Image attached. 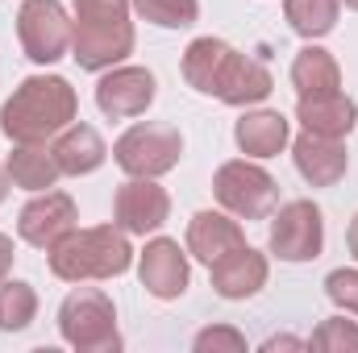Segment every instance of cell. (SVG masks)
I'll list each match as a JSON object with an SVG mask.
<instances>
[{
    "label": "cell",
    "mask_w": 358,
    "mask_h": 353,
    "mask_svg": "<svg viewBox=\"0 0 358 353\" xmlns=\"http://www.w3.org/2000/svg\"><path fill=\"white\" fill-rule=\"evenodd\" d=\"M292 158H296V171L304 175V183H313V187H334L350 167V150L342 146V137H321L308 129L296 137Z\"/></svg>",
    "instance_id": "4fadbf2b"
},
{
    "label": "cell",
    "mask_w": 358,
    "mask_h": 353,
    "mask_svg": "<svg viewBox=\"0 0 358 353\" xmlns=\"http://www.w3.org/2000/svg\"><path fill=\"white\" fill-rule=\"evenodd\" d=\"M134 54V21H71V59L84 71H108Z\"/></svg>",
    "instance_id": "ba28073f"
},
{
    "label": "cell",
    "mask_w": 358,
    "mask_h": 353,
    "mask_svg": "<svg viewBox=\"0 0 358 353\" xmlns=\"http://www.w3.org/2000/svg\"><path fill=\"white\" fill-rule=\"evenodd\" d=\"M113 216L125 233H155L163 229V220L171 216V195L155 183V179H129L117 187V200H113Z\"/></svg>",
    "instance_id": "30bf717a"
},
{
    "label": "cell",
    "mask_w": 358,
    "mask_h": 353,
    "mask_svg": "<svg viewBox=\"0 0 358 353\" xmlns=\"http://www.w3.org/2000/svg\"><path fill=\"white\" fill-rule=\"evenodd\" d=\"M17 38L34 63L50 67L71 50V17L59 0H25L17 13Z\"/></svg>",
    "instance_id": "52a82bcc"
},
{
    "label": "cell",
    "mask_w": 358,
    "mask_h": 353,
    "mask_svg": "<svg viewBox=\"0 0 358 353\" xmlns=\"http://www.w3.org/2000/svg\"><path fill=\"white\" fill-rule=\"evenodd\" d=\"M13 258H17V254H13V241L0 233V278H8V270H13Z\"/></svg>",
    "instance_id": "f546056e"
},
{
    "label": "cell",
    "mask_w": 358,
    "mask_h": 353,
    "mask_svg": "<svg viewBox=\"0 0 358 353\" xmlns=\"http://www.w3.org/2000/svg\"><path fill=\"white\" fill-rule=\"evenodd\" d=\"M308 345H313V350H325V353L358 350V324H355V320L334 316V320H325V324L313 333V341H308Z\"/></svg>",
    "instance_id": "484cf974"
},
{
    "label": "cell",
    "mask_w": 358,
    "mask_h": 353,
    "mask_svg": "<svg viewBox=\"0 0 358 353\" xmlns=\"http://www.w3.org/2000/svg\"><path fill=\"white\" fill-rule=\"evenodd\" d=\"M80 112L76 88L63 75H29L21 88L0 104V133L21 146V142H46L63 133Z\"/></svg>",
    "instance_id": "6da1fadb"
},
{
    "label": "cell",
    "mask_w": 358,
    "mask_h": 353,
    "mask_svg": "<svg viewBox=\"0 0 358 353\" xmlns=\"http://www.w3.org/2000/svg\"><path fill=\"white\" fill-rule=\"evenodd\" d=\"M238 246H246V237H242V225L234 216H225V212H196L187 220V254L200 258L204 266L221 262Z\"/></svg>",
    "instance_id": "9a60e30c"
},
{
    "label": "cell",
    "mask_w": 358,
    "mask_h": 353,
    "mask_svg": "<svg viewBox=\"0 0 358 353\" xmlns=\"http://www.w3.org/2000/svg\"><path fill=\"white\" fill-rule=\"evenodd\" d=\"M338 8L342 0H283V13H287V25L300 33V38H325L334 25H338Z\"/></svg>",
    "instance_id": "cb8c5ba5"
},
{
    "label": "cell",
    "mask_w": 358,
    "mask_h": 353,
    "mask_svg": "<svg viewBox=\"0 0 358 353\" xmlns=\"http://www.w3.org/2000/svg\"><path fill=\"white\" fill-rule=\"evenodd\" d=\"M59 333L71 350L80 353H117L121 333H117V308L104 291L96 287H76L63 308H59Z\"/></svg>",
    "instance_id": "3957f363"
},
{
    "label": "cell",
    "mask_w": 358,
    "mask_h": 353,
    "mask_svg": "<svg viewBox=\"0 0 358 353\" xmlns=\"http://www.w3.org/2000/svg\"><path fill=\"white\" fill-rule=\"evenodd\" d=\"M346 246H350V254L358 258V216L350 220V229H346Z\"/></svg>",
    "instance_id": "1f68e13d"
},
{
    "label": "cell",
    "mask_w": 358,
    "mask_h": 353,
    "mask_svg": "<svg viewBox=\"0 0 358 353\" xmlns=\"http://www.w3.org/2000/svg\"><path fill=\"white\" fill-rule=\"evenodd\" d=\"M80 212H76V200L67 191H46L38 200H29L17 216V233L21 241H29L34 250H50L59 246L71 229H76Z\"/></svg>",
    "instance_id": "9c48e42d"
},
{
    "label": "cell",
    "mask_w": 358,
    "mask_h": 353,
    "mask_svg": "<svg viewBox=\"0 0 358 353\" xmlns=\"http://www.w3.org/2000/svg\"><path fill=\"white\" fill-rule=\"evenodd\" d=\"M242 353L246 350V337L238 333V329H204L200 337H196V353Z\"/></svg>",
    "instance_id": "f1b7e54d"
},
{
    "label": "cell",
    "mask_w": 358,
    "mask_h": 353,
    "mask_svg": "<svg viewBox=\"0 0 358 353\" xmlns=\"http://www.w3.org/2000/svg\"><path fill=\"white\" fill-rule=\"evenodd\" d=\"M292 84L300 96H317V91H338L342 88V67L329 50L321 46H304L292 59Z\"/></svg>",
    "instance_id": "7402d4cb"
},
{
    "label": "cell",
    "mask_w": 358,
    "mask_h": 353,
    "mask_svg": "<svg viewBox=\"0 0 358 353\" xmlns=\"http://www.w3.org/2000/svg\"><path fill=\"white\" fill-rule=\"evenodd\" d=\"M271 88H275V80H271V71L259 59L234 54V63H229V71H225V80H221V88H217V100H221V104H234V108H246V104L267 100Z\"/></svg>",
    "instance_id": "ffe728a7"
},
{
    "label": "cell",
    "mask_w": 358,
    "mask_h": 353,
    "mask_svg": "<svg viewBox=\"0 0 358 353\" xmlns=\"http://www.w3.org/2000/svg\"><path fill=\"white\" fill-rule=\"evenodd\" d=\"M300 345H304V341H296V337H271L267 345H263V350H300Z\"/></svg>",
    "instance_id": "4dcf8cb0"
},
{
    "label": "cell",
    "mask_w": 358,
    "mask_h": 353,
    "mask_svg": "<svg viewBox=\"0 0 358 353\" xmlns=\"http://www.w3.org/2000/svg\"><path fill=\"white\" fill-rule=\"evenodd\" d=\"M38 316V291L21 278H0V333H21Z\"/></svg>",
    "instance_id": "603a6c76"
},
{
    "label": "cell",
    "mask_w": 358,
    "mask_h": 353,
    "mask_svg": "<svg viewBox=\"0 0 358 353\" xmlns=\"http://www.w3.org/2000/svg\"><path fill=\"white\" fill-rule=\"evenodd\" d=\"M155 75L146 67H108V75L96 84V104L104 117L113 121H129L142 117L155 104Z\"/></svg>",
    "instance_id": "8fae6325"
},
{
    "label": "cell",
    "mask_w": 358,
    "mask_h": 353,
    "mask_svg": "<svg viewBox=\"0 0 358 353\" xmlns=\"http://www.w3.org/2000/svg\"><path fill=\"white\" fill-rule=\"evenodd\" d=\"M134 8H138V17H146L150 25H163V29H187L200 17L196 0H134Z\"/></svg>",
    "instance_id": "d4e9b609"
},
{
    "label": "cell",
    "mask_w": 358,
    "mask_h": 353,
    "mask_svg": "<svg viewBox=\"0 0 358 353\" xmlns=\"http://www.w3.org/2000/svg\"><path fill=\"white\" fill-rule=\"evenodd\" d=\"M213 195L221 200V208L238 220H267L279 204V183L246 158H234L225 167H217L213 175Z\"/></svg>",
    "instance_id": "5b68a950"
},
{
    "label": "cell",
    "mask_w": 358,
    "mask_h": 353,
    "mask_svg": "<svg viewBox=\"0 0 358 353\" xmlns=\"http://www.w3.org/2000/svg\"><path fill=\"white\" fill-rule=\"evenodd\" d=\"M296 117L308 133L321 137H346L358 125V104L346 91H317V96H300Z\"/></svg>",
    "instance_id": "2e32d148"
},
{
    "label": "cell",
    "mask_w": 358,
    "mask_h": 353,
    "mask_svg": "<svg viewBox=\"0 0 358 353\" xmlns=\"http://www.w3.org/2000/svg\"><path fill=\"white\" fill-rule=\"evenodd\" d=\"M134 0H76V21H129Z\"/></svg>",
    "instance_id": "83f0119b"
},
{
    "label": "cell",
    "mask_w": 358,
    "mask_h": 353,
    "mask_svg": "<svg viewBox=\"0 0 358 353\" xmlns=\"http://www.w3.org/2000/svg\"><path fill=\"white\" fill-rule=\"evenodd\" d=\"M138 278H142V287H146L155 299H179V295L187 291V278H192L187 254L179 250V241H171V237L146 241L142 262H138Z\"/></svg>",
    "instance_id": "7c38bea8"
},
{
    "label": "cell",
    "mask_w": 358,
    "mask_h": 353,
    "mask_svg": "<svg viewBox=\"0 0 358 353\" xmlns=\"http://www.w3.org/2000/svg\"><path fill=\"white\" fill-rule=\"evenodd\" d=\"M346 8H355V13H358V0H346Z\"/></svg>",
    "instance_id": "836d02e7"
},
{
    "label": "cell",
    "mask_w": 358,
    "mask_h": 353,
    "mask_svg": "<svg viewBox=\"0 0 358 353\" xmlns=\"http://www.w3.org/2000/svg\"><path fill=\"white\" fill-rule=\"evenodd\" d=\"M213 270V287L221 299H250L267 287V258L250 246H238L234 254H225L221 262L208 266Z\"/></svg>",
    "instance_id": "5bb4252c"
},
{
    "label": "cell",
    "mask_w": 358,
    "mask_h": 353,
    "mask_svg": "<svg viewBox=\"0 0 358 353\" xmlns=\"http://www.w3.org/2000/svg\"><path fill=\"white\" fill-rule=\"evenodd\" d=\"M8 179L17 183V187H25V191H46V187H55L59 183V163H55V150L46 146V142H21L13 154H8Z\"/></svg>",
    "instance_id": "44dd1931"
},
{
    "label": "cell",
    "mask_w": 358,
    "mask_h": 353,
    "mask_svg": "<svg viewBox=\"0 0 358 353\" xmlns=\"http://www.w3.org/2000/svg\"><path fill=\"white\" fill-rule=\"evenodd\" d=\"M325 250V216L313 200H292L271 220V254L283 262H313Z\"/></svg>",
    "instance_id": "8992f818"
},
{
    "label": "cell",
    "mask_w": 358,
    "mask_h": 353,
    "mask_svg": "<svg viewBox=\"0 0 358 353\" xmlns=\"http://www.w3.org/2000/svg\"><path fill=\"white\" fill-rule=\"evenodd\" d=\"M113 158L117 167L129 179H159L167 171H176L179 158H183V137H179L176 125H134L117 137L113 146Z\"/></svg>",
    "instance_id": "277c9868"
},
{
    "label": "cell",
    "mask_w": 358,
    "mask_h": 353,
    "mask_svg": "<svg viewBox=\"0 0 358 353\" xmlns=\"http://www.w3.org/2000/svg\"><path fill=\"white\" fill-rule=\"evenodd\" d=\"M50 270L63 283H88V278H117L134 262L129 233L121 225H96V229H71L59 246L46 250Z\"/></svg>",
    "instance_id": "7a4b0ae2"
},
{
    "label": "cell",
    "mask_w": 358,
    "mask_h": 353,
    "mask_svg": "<svg viewBox=\"0 0 358 353\" xmlns=\"http://www.w3.org/2000/svg\"><path fill=\"white\" fill-rule=\"evenodd\" d=\"M8 183H13V179H8V171H4V167H0V204H4V195H8Z\"/></svg>",
    "instance_id": "d6a6232c"
},
{
    "label": "cell",
    "mask_w": 358,
    "mask_h": 353,
    "mask_svg": "<svg viewBox=\"0 0 358 353\" xmlns=\"http://www.w3.org/2000/svg\"><path fill=\"white\" fill-rule=\"evenodd\" d=\"M325 295L342 308V312H355L358 316V270H334L325 278Z\"/></svg>",
    "instance_id": "4316f807"
},
{
    "label": "cell",
    "mask_w": 358,
    "mask_h": 353,
    "mask_svg": "<svg viewBox=\"0 0 358 353\" xmlns=\"http://www.w3.org/2000/svg\"><path fill=\"white\" fill-rule=\"evenodd\" d=\"M234 54L238 50L229 42H221V38H196L183 50V80L196 91H204V96H217L225 71H229V63H234Z\"/></svg>",
    "instance_id": "e0dca14e"
},
{
    "label": "cell",
    "mask_w": 358,
    "mask_h": 353,
    "mask_svg": "<svg viewBox=\"0 0 358 353\" xmlns=\"http://www.w3.org/2000/svg\"><path fill=\"white\" fill-rule=\"evenodd\" d=\"M50 150H55V163H59L63 175H92L108 158L100 133L92 125H80V121H71L63 133H55V146Z\"/></svg>",
    "instance_id": "d6986e66"
},
{
    "label": "cell",
    "mask_w": 358,
    "mask_h": 353,
    "mask_svg": "<svg viewBox=\"0 0 358 353\" xmlns=\"http://www.w3.org/2000/svg\"><path fill=\"white\" fill-rule=\"evenodd\" d=\"M287 117L275 112V108H259V112H246L238 125H234V142L242 154L250 158H275L283 146H287Z\"/></svg>",
    "instance_id": "ac0fdd59"
}]
</instances>
